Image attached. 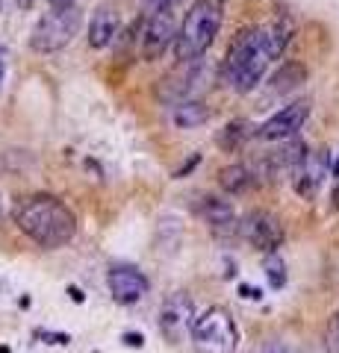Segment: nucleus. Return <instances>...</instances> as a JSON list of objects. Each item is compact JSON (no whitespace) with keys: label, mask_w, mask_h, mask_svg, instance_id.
Instances as JSON below:
<instances>
[{"label":"nucleus","mask_w":339,"mask_h":353,"mask_svg":"<svg viewBox=\"0 0 339 353\" xmlns=\"http://www.w3.org/2000/svg\"><path fill=\"white\" fill-rule=\"evenodd\" d=\"M292 27L289 24H262V27H245L236 32L231 48L222 62V83L239 94H248L260 85L266 77L269 65L275 62L289 44Z\"/></svg>","instance_id":"f257e3e1"},{"label":"nucleus","mask_w":339,"mask_h":353,"mask_svg":"<svg viewBox=\"0 0 339 353\" xmlns=\"http://www.w3.org/2000/svg\"><path fill=\"white\" fill-rule=\"evenodd\" d=\"M12 221L30 241H36L39 248H48V250L68 245L77 236V215H74V209L65 201H59L57 194H48V192H36L15 201Z\"/></svg>","instance_id":"f03ea898"},{"label":"nucleus","mask_w":339,"mask_h":353,"mask_svg":"<svg viewBox=\"0 0 339 353\" xmlns=\"http://www.w3.org/2000/svg\"><path fill=\"white\" fill-rule=\"evenodd\" d=\"M224 0H195L177 30V39H174V57L180 62L201 59L213 48L218 30L224 24Z\"/></svg>","instance_id":"7ed1b4c3"},{"label":"nucleus","mask_w":339,"mask_h":353,"mask_svg":"<svg viewBox=\"0 0 339 353\" xmlns=\"http://www.w3.org/2000/svg\"><path fill=\"white\" fill-rule=\"evenodd\" d=\"M195 353H236L239 327L224 306H210L198 315L192 330Z\"/></svg>","instance_id":"20e7f679"},{"label":"nucleus","mask_w":339,"mask_h":353,"mask_svg":"<svg viewBox=\"0 0 339 353\" xmlns=\"http://www.w3.org/2000/svg\"><path fill=\"white\" fill-rule=\"evenodd\" d=\"M83 27V12L77 6L68 9H53V12L41 15L36 21V27L30 32V50L36 53H59L62 48H68L74 36Z\"/></svg>","instance_id":"39448f33"},{"label":"nucleus","mask_w":339,"mask_h":353,"mask_svg":"<svg viewBox=\"0 0 339 353\" xmlns=\"http://www.w3.org/2000/svg\"><path fill=\"white\" fill-rule=\"evenodd\" d=\"M195 321H198V312H195V301L189 292H171L159 306V333L168 345H180L192 336Z\"/></svg>","instance_id":"423d86ee"},{"label":"nucleus","mask_w":339,"mask_h":353,"mask_svg":"<svg viewBox=\"0 0 339 353\" xmlns=\"http://www.w3.org/2000/svg\"><path fill=\"white\" fill-rule=\"evenodd\" d=\"M239 239H245L251 248L260 250V253H278L283 245V224L278 215L266 212V209H254L248 212L242 221H239Z\"/></svg>","instance_id":"0eeeda50"},{"label":"nucleus","mask_w":339,"mask_h":353,"mask_svg":"<svg viewBox=\"0 0 339 353\" xmlns=\"http://www.w3.org/2000/svg\"><path fill=\"white\" fill-rule=\"evenodd\" d=\"M307 118H310V101H295L289 106H283L280 112L271 115L262 127H257V136L262 141H287V139H295L301 132V127L307 124Z\"/></svg>","instance_id":"6e6552de"},{"label":"nucleus","mask_w":339,"mask_h":353,"mask_svg":"<svg viewBox=\"0 0 339 353\" xmlns=\"http://www.w3.org/2000/svg\"><path fill=\"white\" fill-rule=\"evenodd\" d=\"M106 289L113 294L115 303L133 306L148 294L151 283L139 268H133V265H115V268H109V274H106Z\"/></svg>","instance_id":"1a4fd4ad"},{"label":"nucleus","mask_w":339,"mask_h":353,"mask_svg":"<svg viewBox=\"0 0 339 353\" xmlns=\"http://www.w3.org/2000/svg\"><path fill=\"white\" fill-rule=\"evenodd\" d=\"M327 171H333L331 150H310L307 157H304V162L292 174V185H295V192H298V197L313 201V197L319 194V189H322Z\"/></svg>","instance_id":"9d476101"},{"label":"nucleus","mask_w":339,"mask_h":353,"mask_svg":"<svg viewBox=\"0 0 339 353\" xmlns=\"http://www.w3.org/2000/svg\"><path fill=\"white\" fill-rule=\"evenodd\" d=\"M177 30L180 27H174V15L171 12L151 15L145 32H142V59L145 62L159 59L162 53L168 50V44H174V39H177Z\"/></svg>","instance_id":"9b49d317"},{"label":"nucleus","mask_w":339,"mask_h":353,"mask_svg":"<svg viewBox=\"0 0 339 353\" xmlns=\"http://www.w3.org/2000/svg\"><path fill=\"white\" fill-rule=\"evenodd\" d=\"M201 218H204V224L210 227V233L215 239L239 236V221L242 218H236V209L231 206V201H222V197H215V194H206L201 201Z\"/></svg>","instance_id":"f8f14e48"},{"label":"nucleus","mask_w":339,"mask_h":353,"mask_svg":"<svg viewBox=\"0 0 339 353\" xmlns=\"http://www.w3.org/2000/svg\"><path fill=\"white\" fill-rule=\"evenodd\" d=\"M118 27H122V21H118L115 6H101L89 21V48L95 50L109 48L118 39Z\"/></svg>","instance_id":"ddd939ff"},{"label":"nucleus","mask_w":339,"mask_h":353,"mask_svg":"<svg viewBox=\"0 0 339 353\" xmlns=\"http://www.w3.org/2000/svg\"><path fill=\"white\" fill-rule=\"evenodd\" d=\"M254 136H257V127L245 118H236V121H231V124H224L222 130H218L215 145L224 153H236V150H242Z\"/></svg>","instance_id":"4468645a"},{"label":"nucleus","mask_w":339,"mask_h":353,"mask_svg":"<svg viewBox=\"0 0 339 353\" xmlns=\"http://www.w3.org/2000/svg\"><path fill=\"white\" fill-rule=\"evenodd\" d=\"M218 185L227 192V194H245L257 185V174L248 168V165H227V168L218 171Z\"/></svg>","instance_id":"2eb2a0df"},{"label":"nucleus","mask_w":339,"mask_h":353,"mask_svg":"<svg viewBox=\"0 0 339 353\" xmlns=\"http://www.w3.org/2000/svg\"><path fill=\"white\" fill-rule=\"evenodd\" d=\"M301 83H307V68H304L301 62H283L278 74L271 77V92L287 94L292 88H298Z\"/></svg>","instance_id":"dca6fc26"},{"label":"nucleus","mask_w":339,"mask_h":353,"mask_svg":"<svg viewBox=\"0 0 339 353\" xmlns=\"http://www.w3.org/2000/svg\"><path fill=\"white\" fill-rule=\"evenodd\" d=\"M210 109H206L201 101H183L174 106V124L183 127V130H195V127H201L210 121Z\"/></svg>","instance_id":"f3484780"},{"label":"nucleus","mask_w":339,"mask_h":353,"mask_svg":"<svg viewBox=\"0 0 339 353\" xmlns=\"http://www.w3.org/2000/svg\"><path fill=\"white\" fill-rule=\"evenodd\" d=\"M266 277L271 283V289H283L287 285V265H283L278 253H269L266 256Z\"/></svg>","instance_id":"a211bd4d"},{"label":"nucleus","mask_w":339,"mask_h":353,"mask_svg":"<svg viewBox=\"0 0 339 353\" xmlns=\"http://www.w3.org/2000/svg\"><path fill=\"white\" fill-rule=\"evenodd\" d=\"M325 350L339 353V309L331 315V321H327V327H325Z\"/></svg>","instance_id":"6ab92c4d"},{"label":"nucleus","mask_w":339,"mask_h":353,"mask_svg":"<svg viewBox=\"0 0 339 353\" xmlns=\"http://www.w3.org/2000/svg\"><path fill=\"white\" fill-rule=\"evenodd\" d=\"M171 3H174V0H145V9L151 15H157V12H168Z\"/></svg>","instance_id":"aec40b11"},{"label":"nucleus","mask_w":339,"mask_h":353,"mask_svg":"<svg viewBox=\"0 0 339 353\" xmlns=\"http://www.w3.org/2000/svg\"><path fill=\"white\" fill-rule=\"evenodd\" d=\"M239 292H242V297H248V301H260V292L251 289V285H239Z\"/></svg>","instance_id":"412c9836"},{"label":"nucleus","mask_w":339,"mask_h":353,"mask_svg":"<svg viewBox=\"0 0 339 353\" xmlns=\"http://www.w3.org/2000/svg\"><path fill=\"white\" fill-rule=\"evenodd\" d=\"M124 345H130V347H142V336L136 333H124Z\"/></svg>","instance_id":"4be33fe9"},{"label":"nucleus","mask_w":339,"mask_h":353,"mask_svg":"<svg viewBox=\"0 0 339 353\" xmlns=\"http://www.w3.org/2000/svg\"><path fill=\"white\" fill-rule=\"evenodd\" d=\"M48 3H50L53 9H68V6L77 3V0H48Z\"/></svg>","instance_id":"5701e85b"},{"label":"nucleus","mask_w":339,"mask_h":353,"mask_svg":"<svg viewBox=\"0 0 339 353\" xmlns=\"http://www.w3.org/2000/svg\"><path fill=\"white\" fill-rule=\"evenodd\" d=\"M331 201H333V206L339 209V183L333 185V192H331Z\"/></svg>","instance_id":"b1692460"},{"label":"nucleus","mask_w":339,"mask_h":353,"mask_svg":"<svg viewBox=\"0 0 339 353\" xmlns=\"http://www.w3.org/2000/svg\"><path fill=\"white\" fill-rule=\"evenodd\" d=\"M15 3H18V9H30L36 0H15Z\"/></svg>","instance_id":"393cba45"},{"label":"nucleus","mask_w":339,"mask_h":353,"mask_svg":"<svg viewBox=\"0 0 339 353\" xmlns=\"http://www.w3.org/2000/svg\"><path fill=\"white\" fill-rule=\"evenodd\" d=\"M333 176H336V180H339V153H336V162H333V171H331Z\"/></svg>","instance_id":"a878e982"},{"label":"nucleus","mask_w":339,"mask_h":353,"mask_svg":"<svg viewBox=\"0 0 339 353\" xmlns=\"http://www.w3.org/2000/svg\"><path fill=\"white\" fill-rule=\"evenodd\" d=\"M0 83H3V59H0Z\"/></svg>","instance_id":"bb28decb"},{"label":"nucleus","mask_w":339,"mask_h":353,"mask_svg":"<svg viewBox=\"0 0 339 353\" xmlns=\"http://www.w3.org/2000/svg\"><path fill=\"white\" fill-rule=\"evenodd\" d=\"M266 353H283V350H278V347H271V350H266Z\"/></svg>","instance_id":"cd10ccee"}]
</instances>
